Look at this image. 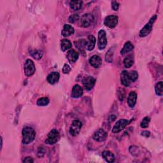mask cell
<instances>
[{
  "mask_svg": "<svg viewBox=\"0 0 163 163\" xmlns=\"http://www.w3.org/2000/svg\"><path fill=\"white\" fill-rule=\"evenodd\" d=\"M22 143L24 144H29L31 143L35 138L36 132L35 130L31 127H25L22 131Z\"/></svg>",
  "mask_w": 163,
  "mask_h": 163,
  "instance_id": "6da1fadb",
  "label": "cell"
},
{
  "mask_svg": "<svg viewBox=\"0 0 163 163\" xmlns=\"http://www.w3.org/2000/svg\"><path fill=\"white\" fill-rule=\"evenodd\" d=\"M156 18H157L156 15H153L151 17V18L150 19V21H149V22L145 24V26L141 29V30L140 32V36H141V37L147 36L151 32V31L152 30L153 24H154V23L155 22Z\"/></svg>",
  "mask_w": 163,
  "mask_h": 163,
  "instance_id": "7a4b0ae2",
  "label": "cell"
},
{
  "mask_svg": "<svg viewBox=\"0 0 163 163\" xmlns=\"http://www.w3.org/2000/svg\"><path fill=\"white\" fill-rule=\"evenodd\" d=\"M59 140V133L58 131L54 129L50 131L45 140V143L48 145H53Z\"/></svg>",
  "mask_w": 163,
  "mask_h": 163,
  "instance_id": "3957f363",
  "label": "cell"
},
{
  "mask_svg": "<svg viewBox=\"0 0 163 163\" xmlns=\"http://www.w3.org/2000/svg\"><path fill=\"white\" fill-rule=\"evenodd\" d=\"M82 127V124L79 120H74L70 129V135L73 137L77 136L81 130Z\"/></svg>",
  "mask_w": 163,
  "mask_h": 163,
  "instance_id": "277c9868",
  "label": "cell"
},
{
  "mask_svg": "<svg viewBox=\"0 0 163 163\" xmlns=\"http://www.w3.org/2000/svg\"><path fill=\"white\" fill-rule=\"evenodd\" d=\"M98 45L100 50H103L107 45V35L103 30H101L98 33Z\"/></svg>",
  "mask_w": 163,
  "mask_h": 163,
  "instance_id": "5b68a950",
  "label": "cell"
},
{
  "mask_svg": "<svg viewBox=\"0 0 163 163\" xmlns=\"http://www.w3.org/2000/svg\"><path fill=\"white\" fill-rule=\"evenodd\" d=\"M24 70V73L26 76H32L36 71L35 66L33 61L30 59H27L25 63Z\"/></svg>",
  "mask_w": 163,
  "mask_h": 163,
  "instance_id": "8992f818",
  "label": "cell"
},
{
  "mask_svg": "<svg viewBox=\"0 0 163 163\" xmlns=\"http://www.w3.org/2000/svg\"><path fill=\"white\" fill-rule=\"evenodd\" d=\"M129 123V121L126 119H120L116 123L113 128H112L113 133H118L126 127Z\"/></svg>",
  "mask_w": 163,
  "mask_h": 163,
  "instance_id": "52a82bcc",
  "label": "cell"
},
{
  "mask_svg": "<svg viewBox=\"0 0 163 163\" xmlns=\"http://www.w3.org/2000/svg\"><path fill=\"white\" fill-rule=\"evenodd\" d=\"M94 21V16L91 14H85L81 18L80 24L84 27H88L92 24Z\"/></svg>",
  "mask_w": 163,
  "mask_h": 163,
  "instance_id": "ba28073f",
  "label": "cell"
},
{
  "mask_svg": "<svg viewBox=\"0 0 163 163\" xmlns=\"http://www.w3.org/2000/svg\"><path fill=\"white\" fill-rule=\"evenodd\" d=\"M119 21V18L116 15H108L105 18L104 24L109 28H114L117 26Z\"/></svg>",
  "mask_w": 163,
  "mask_h": 163,
  "instance_id": "9c48e42d",
  "label": "cell"
},
{
  "mask_svg": "<svg viewBox=\"0 0 163 163\" xmlns=\"http://www.w3.org/2000/svg\"><path fill=\"white\" fill-rule=\"evenodd\" d=\"M95 83H96V79L91 76H85L82 81L84 88L87 91L91 90L94 86Z\"/></svg>",
  "mask_w": 163,
  "mask_h": 163,
  "instance_id": "30bf717a",
  "label": "cell"
},
{
  "mask_svg": "<svg viewBox=\"0 0 163 163\" xmlns=\"http://www.w3.org/2000/svg\"><path fill=\"white\" fill-rule=\"evenodd\" d=\"M107 132L103 129H100L94 133L93 139L96 141H103L107 138Z\"/></svg>",
  "mask_w": 163,
  "mask_h": 163,
  "instance_id": "8fae6325",
  "label": "cell"
},
{
  "mask_svg": "<svg viewBox=\"0 0 163 163\" xmlns=\"http://www.w3.org/2000/svg\"><path fill=\"white\" fill-rule=\"evenodd\" d=\"M89 64L95 68H98L102 64V59L99 55H94L89 59Z\"/></svg>",
  "mask_w": 163,
  "mask_h": 163,
  "instance_id": "7c38bea8",
  "label": "cell"
},
{
  "mask_svg": "<svg viewBox=\"0 0 163 163\" xmlns=\"http://www.w3.org/2000/svg\"><path fill=\"white\" fill-rule=\"evenodd\" d=\"M83 94V89L79 84H76L73 86L71 91V97L73 98H79Z\"/></svg>",
  "mask_w": 163,
  "mask_h": 163,
  "instance_id": "4fadbf2b",
  "label": "cell"
},
{
  "mask_svg": "<svg viewBox=\"0 0 163 163\" xmlns=\"http://www.w3.org/2000/svg\"><path fill=\"white\" fill-rule=\"evenodd\" d=\"M79 54L73 49L70 50L66 54V58L71 63H73L78 60Z\"/></svg>",
  "mask_w": 163,
  "mask_h": 163,
  "instance_id": "5bb4252c",
  "label": "cell"
},
{
  "mask_svg": "<svg viewBox=\"0 0 163 163\" xmlns=\"http://www.w3.org/2000/svg\"><path fill=\"white\" fill-rule=\"evenodd\" d=\"M120 80H121V84L124 86H126V87H129L131 82L129 79L128 71L124 70V71H123L121 73V74H120Z\"/></svg>",
  "mask_w": 163,
  "mask_h": 163,
  "instance_id": "9a60e30c",
  "label": "cell"
},
{
  "mask_svg": "<svg viewBox=\"0 0 163 163\" xmlns=\"http://www.w3.org/2000/svg\"><path fill=\"white\" fill-rule=\"evenodd\" d=\"M60 78V75L58 72H52L47 76V81L51 84H55L58 82Z\"/></svg>",
  "mask_w": 163,
  "mask_h": 163,
  "instance_id": "2e32d148",
  "label": "cell"
},
{
  "mask_svg": "<svg viewBox=\"0 0 163 163\" xmlns=\"http://www.w3.org/2000/svg\"><path fill=\"white\" fill-rule=\"evenodd\" d=\"M137 100V94L135 91H131L128 98V103L129 107L133 108L135 106Z\"/></svg>",
  "mask_w": 163,
  "mask_h": 163,
  "instance_id": "e0dca14e",
  "label": "cell"
},
{
  "mask_svg": "<svg viewBox=\"0 0 163 163\" xmlns=\"http://www.w3.org/2000/svg\"><path fill=\"white\" fill-rule=\"evenodd\" d=\"M74 32H75V30L69 24H65L64 26L61 34L64 37H67L73 35Z\"/></svg>",
  "mask_w": 163,
  "mask_h": 163,
  "instance_id": "ac0fdd59",
  "label": "cell"
},
{
  "mask_svg": "<svg viewBox=\"0 0 163 163\" xmlns=\"http://www.w3.org/2000/svg\"><path fill=\"white\" fill-rule=\"evenodd\" d=\"M96 38L92 35H89L88 37V41H87V45H86V49L88 51H92L96 45Z\"/></svg>",
  "mask_w": 163,
  "mask_h": 163,
  "instance_id": "d6986e66",
  "label": "cell"
},
{
  "mask_svg": "<svg viewBox=\"0 0 163 163\" xmlns=\"http://www.w3.org/2000/svg\"><path fill=\"white\" fill-rule=\"evenodd\" d=\"M102 156L104 159L108 162L112 163L115 161V156L113 153L108 150H105L102 153Z\"/></svg>",
  "mask_w": 163,
  "mask_h": 163,
  "instance_id": "ffe728a7",
  "label": "cell"
},
{
  "mask_svg": "<svg viewBox=\"0 0 163 163\" xmlns=\"http://www.w3.org/2000/svg\"><path fill=\"white\" fill-rule=\"evenodd\" d=\"M71 43L67 39H63L61 42V49L63 52H65L71 48Z\"/></svg>",
  "mask_w": 163,
  "mask_h": 163,
  "instance_id": "44dd1931",
  "label": "cell"
},
{
  "mask_svg": "<svg viewBox=\"0 0 163 163\" xmlns=\"http://www.w3.org/2000/svg\"><path fill=\"white\" fill-rule=\"evenodd\" d=\"M83 5L82 1H71L70 2V6L71 9L73 11H77L80 10Z\"/></svg>",
  "mask_w": 163,
  "mask_h": 163,
  "instance_id": "7402d4cb",
  "label": "cell"
},
{
  "mask_svg": "<svg viewBox=\"0 0 163 163\" xmlns=\"http://www.w3.org/2000/svg\"><path fill=\"white\" fill-rule=\"evenodd\" d=\"M133 49H134L133 45L130 42H127L125 44H124L123 49L120 51V54L122 55H124L127 54L128 52L131 51Z\"/></svg>",
  "mask_w": 163,
  "mask_h": 163,
  "instance_id": "603a6c76",
  "label": "cell"
},
{
  "mask_svg": "<svg viewBox=\"0 0 163 163\" xmlns=\"http://www.w3.org/2000/svg\"><path fill=\"white\" fill-rule=\"evenodd\" d=\"M134 63V59L132 55H129L127 56L125 59H124V64L126 68H129L132 66Z\"/></svg>",
  "mask_w": 163,
  "mask_h": 163,
  "instance_id": "cb8c5ba5",
  "label": "cell"
},
{
  "mask_svg": "<svg viewBox=\"0 0 163 163\" xmlns=\"http://www.w3.org/2000/svg\"><path fill=\"white\" fill-rule=\"evenodd\" d=\"M30 53L33 58L36 60L40 59L43 56V52L38 50H31L30 51Z\"/></svg>",
  "mask_w": 163,
  "mask_h": 163,
  "instance_id": "d4e9b609",
  "label": "cell"
},
{
  "mask_svg": "<svg viewBox=\"0 0 163 163\" xmlns=\"http://www.w3.org/2000/svg\"><path fill=\"white\" fill-rule=\"evenodd\" d=\"M162 88H163V84L162 81H160L156 85V87H155L156 93L157 96H162L163 94Z\"/></svg>",
  "mask_w": 163,
  "mask_h": 163,
  "instance_id": "484cf974",
  "label": "cell"
},
{
  "mask_svg": "<svg viewBox=\"0 0 163 163\" xmlns=\"http://www.w3.org/2000/svg\"><path fill=\"white\" fill-rule=\"evenodd\" d=\"M75 44L76 47H77L80 50H83L84 48L86 47V45H87V41L84 39H80L79 40L76 42H75Z\"/></svg>",
  "mask_w": 163,
  "mask_h": 163,
  "instance_id": "4316f807",
  "label": "cell"
},
{
  "mask_svg": "<svg viewBox=\"0 0 163 163\" xmlns=\"http://www.w3.org/2000/svg\"><path fill=\"white\" fill-rule=\"evenodd\" d=\"M128 76L131 82H135L138 78V74L136 71H131L128 72Z\"/></svg>",
  "mask_w": 163,
  "mask_h": 163,
  "instance_id": "83f0119b",
  "label": "cell"
},
{
  "mask_svg": "<svg viewBox=\"0 0 163 163\" xmlns=\"http://www.w3.org/2000/svg\"><path fill=\"white\" fill-rule=\"evenodd\" d=\"M49 103V100L48 98H41L38 99L37 101V104L38 106L43 107L46 106Z\"/></svg>",
  "mask_w": 163,
  "mask_h": 163,
  "instance_id": "f1b7e54d",
  "label": "cell"
},
{
  "mask_svg": "<svg viewBox=\"0 0 163 163\" xmlns=\"http://www.w3.org/2000/svg\"><path fill=\"white\" fill-rule=\"evenodd\" d=\"M113 49L111 48V49L108 51V52L106 54V57H105V59H106L107 62L111 63L113 61Z\"/></svg>",
  "mask_w": 163,
  "mask_h": 163,
  "instance_id": "f546056e",
  "label": "cell"
},
{
  "mask_svg": "<svg viewBox=\"0 0 163 163\" xmlns=\"http://www.w3.org/2000/svg\"><path fill=\"white\" fill-rule=\"evenodd\" d=\"M150 118L149 117H145L144 119H143L140 124V126L142 128H147L149 125V123H150Z\"/></svg>",
  "mask_w": 163,
  "mask_h": 163,
  "instance_id": "4dcf8cb0",
  "label": "cell"
},
{
  "mask_svg": "<svg viewBox=\"0 0 163 163\" xmlns=\"http://www.w3.org/2000/svg\"><path fill=\"white\" fill-rule=\"evenodd\" d=\"M79 15L73 14V15H71V16H70V17L68 18V21L70 23H74L77 21H79Z\"/></svg>",
  "mask_w": 163,
  "mask_h": 163,
  "instance_id": "1f68e13d",
  "label": "cell"
},
{
  "mask_svg": "<svg viewBox=\"0 0 163 163\" xmlns=\"http://www.w3.org/2000/svg\"><path fill=\"white\" fill-rule=\"evenodd\" d=\"M71 67L68 64H65L64 65V67H63V72L64 74H68V73H69L71 71Z\"/></svg>",
  "mask_w": 163,
  "mask_h": 163,
  "instance_id": "d6a6232c",
  "label": "cell"
},
{
  "mask_svg": "<svg viewBox=\"0 0 163 163\" xmlns=\"http://www.w3.org/2000/svg\"><path fill=\"white\" fill-rule=\"evenodd\" d=\"M119 6H120V4L117 2L113 1V2H112V9L113 10H115V11H117L118 10Z\"/></svg>",
  "mask_w": 163,
  "mask_h": 163,
  "instance_id": "836d02e7",
  "label": "cell"
},
{
  "mask_svg": "<svg viewBox=\"0 0 163 163\" xmlns=\"http://www.w3.org/2000/svg\"><path fill=\"white\" fill-rule=\"evenodd\" d=\"M118 95H119V98L120 101H123L124 96H125V92L124 90L122 89H120L118 92Z\"/></svg>",
  "mask_w": 163,
  "mask_h": 163,
  "instance_id": "e575fe53",
  "label": "cell"
},
{
  "mask_svg": "<svg viewBox=\"0 0 163 163\" xmlns=\"http://www.w3.org/2000/svg\"><path fill=\"white\" fill-rule=\"evenodd\" d=\"M44 154H45V151H44L42 147L40 148L39 150H38V156L39 157H43Z\"/></svg>",
  "mask_w": 163,
  "mask_h": 163,
  "instance_id": "d590c367",
  "label": "cell"
},
{
  "mask_svg": "<svg viewBox=\"0 0 163 163\" xmlns=\"http://www.w3.org/2000/svg\"><path fill=\"white\" fill-rule=\"evenodd\" d=\"M34 162V160L31 157H25L24 159L23 160V162Z\"/></svg>",
  "mask_w": 163,
  "mask_h": 163,
  "instance_id": "8d00e7d4",
  "label": "cell"
},
{
  "mask_svg": "<svg viewBox=\"0 0 163 163\" xmlns=\"http://www.w3.org/2000/svg\"><path fill=\"white\" fill-rule=\"evenodd\" d=\"M141 135L143 137H145L146 138H148L150 136V132L149 131H144V132H142L141 133Z\"/></svg>",
  "mask_w": 163,
  "mask_h": 163,
  "instance_id": "74e56055",
  "label": "cell"
}]
</instances>
